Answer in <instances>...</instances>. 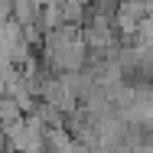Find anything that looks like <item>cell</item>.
Wrapping results in <instances>:
<instances>
[{"label":"cell","instance_id":"cell-1","mask_svg":"<svg viewBox=\"0 0 153 153\" xmlns=\"http://www.w3.org/2000/svg\"><path fill=\"white\" fill-rule=\"evenodd\" d=\"M23 121V108L16 104V98L10 94H0V127H10V124Z\"/></svg>","mask_w":153,"mask_h":153}]
</instances>
